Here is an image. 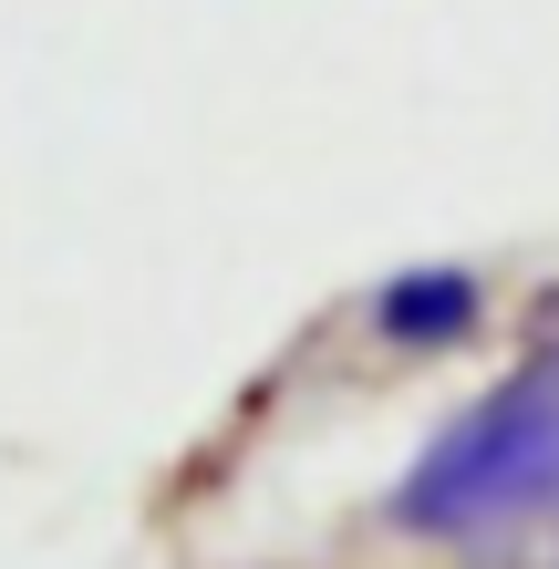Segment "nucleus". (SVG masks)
<instances>
[{
  "instance_id": "2",
  "label": "nucleus",
  "mask_w": 559,
  "mask_h": 569,
  "mask_svg": "<svg viewBox=\"0 0 559 569\" xmlns=\"http://www.w3.org/2000/svg\"><path fill=\"white\" fill-rule=\"evenodd\" d=\"M477 321V280L467 270H415L383 290V331L393 342H456V331Z\"/></svg>"
},
{
  "instance_id": "1",
  "label": "nucleus",
  "mask_w": 559,
  "mask_h": 569,
  "mask_svg": "<svg viewBox=\"0 0 559 569\" xmlns=\"http://www.w3.org/2000/svg\"><path fill=\"white\" fill-rule=\"evenodd\" d=\"M393 528L415 539H508V528H559V342H539L498 393H477L415 477L393 487Z\"/></svg>"
}]
</instances>
